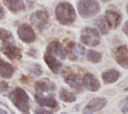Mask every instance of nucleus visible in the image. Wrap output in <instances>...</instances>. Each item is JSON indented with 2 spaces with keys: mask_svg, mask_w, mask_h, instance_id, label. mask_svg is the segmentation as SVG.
Returning <instances> with one entry per match:
<instances>
[{
  "mask_svg": "<svg viewBox=\"0 0 128 114\" xmlns=\"http://www.w3.org/2000/svg\"><path fill=\"white\" fill-rule=\"evenodd\" d=\"M55 15L59 23L63 25H70L76 18V13L72 5L68 2H60L55 9Z\"/></svg>",
  "mask_w": 128,
  "mask_h": 114,
  "instance_id": "1",
  "label": "nucleus"
},
{
  "mask_svg": "<svg viewBox=\"0 0 128 114\" xmlns=\"http://www.w3.org/2000/svg\"><path fill=\"white\" fill-rule=\"evenodd\" d=\"M10 99L21 112L26 113L29 111V97L22 88H16L10 94Z\"/></svg>",
  "mask_w": 128,
  "mask_h": 114,
  "instance_id": "2",
  "label": "nucleus"
},
{
  "mask_svg": "<svg viewBox=\"0 0 128 114\" xmlns=\"http://www.w3.org/2000/svg\"><path fill=\"white\" fill-rule=\"evenodd\" d=\"M78 11L82 17L90 18L100 11V6L96 0H81L78 3Z\"/></svg>",
  "mask_w": 128,
  "mask_h": 114,
  "instance_id": "3",
  "label": "nucleus"
},
{
  "mask_svg": "<svg viewBox=\"0 0 128 114\" xmlns=\"http://www.w3.org/2000/svg\"><path fill=\"white\" fill-rule=\"evenodd\" d=\"M80 40L83 44L88 46H97L100 42V35L96 29L84 28L80 34Z\"/></svg>",
  "mask_w": 128,
  "mask_h": 114,
  "instance_id": "4",
  "label": "nucleus"
},
{
  "mask_svg": "<svg viewBox=\"0 0 128 114\" xmlns=\"http://www.w3.org/2000/svg\"><path fill=\"white\" fill-rule=\"evenodd\" d=\"M66 54L72 61H78L84 55V47L76 42H70L66 47Z\"/></svg>",
  "mask_w": 128,
  "mask_h": 114,
  "instance_id": "5",
  "label": "nucleus"
},
{
  "mask_svg": "<svg viewBox=\"0 0 128 114\" xmlns=\"http://www.w3.org/2000/svg\"><path fill=\"white\" fill-rule=\"evenodd\" d=\"M48 19L49 16L45 11H36L30 17L32 24L38 30H43L48 25Z\"/></svg>",
  "mask_w": 128,
  "mask_h": 114,
  "instance_id": "6",
  "label": "nucleus"
},
{
  "mask_svg": "<svg viewBox=\"0 0 128 114\" xmlns=\"http://www.w3.org/2000/svg\"><path fill=\"white\" fill-rule=\"evenodd\" d=\"M114 57L117 63L124 69H128V47L121 45L114 50Z\"/></svg>",
  "mask_w": 128,
  "mask_h": 114,
  "instance_id": "7",
  "label": "nucleus"
},
{
  "mask_svg": "<svg viewBox=\"0 0 128 114\" xmlns=\"http://www.w3.org/2000/svg\"><path fill=\"white\" fill-rule=\"evenodd\" d=\"M63 77H64V80L65 82L70 86L72 87L74 90L76 91H81L82 90V83L81 81L79 80L78 76L71 70H65V72L63 73Z\"/></svg>",
  "mask_w": 128,
  "mask_h": 114,
  "instance_id": "8",
  "label": "nucleus"
},
{
  "mask_svg": "<svg viewBox=\"0 0 128 114\" xmlns=\"http://www.w3.org/2000/svg\"><path fill=\"white\" fill-rule=\"evenodd\" d=\"M107 101L105 98L102 97H96L94 99H92L84 108L83 113H94L97 111H100L101 109H103L106 105Z\"/></svg>",
  "mask_w": 128,
  "mask_h": 114,
  "instance_id": "9",
  "label": "nucleus"
},
{
  "mask_svg": "<svg viewBox=\"0 0 128 114\" xmlns=\"http://www.w3.org/2000/svg\"><path fill=\"white\" fill-rule=\"evenodd\" d=\"M18 36L22 41L26 43H31L35 40V33L28 24H22L19 26Z\"/></svg>",
  "mask_w": 128,
  "mask_h": 114,
  "instance_id": "10",
  "label": "nucleus"
},
{
  "mask_svg": "<svg viewBox=\"0 0 128 114\" xmlns=\"http://www.w3.org/2000/svg\"><path fill=\"white\" fill-rule=\"evenodd\" d=\"M47 53L53 56H57L60 59H65L66 57V49L58 41H52L47 46Z\"/></svg>",
  "mask_w": 128,
  "mask_h": 114,
  "instance_id": "11",
  "label": "nucleus"
},
{
  "mask_svg": "<svg viewBox=\"0 0 128 114\" xmlns=\"http://www.w3.org/2000/svg\"><path fill=\"white\" fill-rule=\"evenodd\" d=\"M82 84L83 86L89 90V91H92V92H96L97 90H99L100 88V83L98 82V80L95 78V76L91 73H86L84 76H83V79H82Z\"/></svg>",
  "mask_w": 128,
  "mask_h": 114,
  "instance_id": "12",
  "label": "nucleus"
},
{
  "mask_svg": "<svg viewBox=\"0 0 128 114\" xmlns=\"http://www.w3.org/2000/svg\"><path fill=\"white\" fill-rule=\"evenodd\" d=\"M44 60H45L46 64L48 65V67L50 68V70L53 73L58 74L61 71V69H62V63L60 61H58L55 56H53V55H51L49 53H46L44 55Z\"/></svg>",
  "mask_w": 128,
  "mask_h": 114,
  "instance_id": "13",
  "label": "nucleus"
},
{
  "mask_svg": "<svg viewBox=\"0 0 128 114\" xmlns=\"http://www.w3.org/2000/svg\"><path fill=\"white\" fill-rule=\"evenodd\" d=\"M2 51L10 60H13V59L20 57V49L10 42L6 41V43L2 47Z\"/></svg>",
  "mask_w": 128,
  "mask_h": 114,
  "instance_id": "14",
  "label": "nucleus"
},
{
  "mask_svg": "<svg viewBox=\"0 0 128 114\" xmlns=\"http://www.w3.org/2000/svg\"><path fill=\"white\" fill-rule=\"evenodd\" d=\"M105 18L109 24V27L112 29H115L118 27V25L120 24L121 21V15L116 12V11H112V10H107L106 14H105Z\"/></svg>",
  "mask_w": 128,
  "mask_h": 114,
  "instance_id": "15",
  "label": "nucleus"
},
{
  "mask_svg": "<svg viewBox=\"0 0 128 114\" xmlns=\"http://www.w3.org/2000/svg\"><path fill=\"white\" fill-rule=\"evenodd\" d=\"M35 99H36L37 103L40 104L41 106H45V107H49V108H55V107H57V102L52 97L43 96L41 93H38L37 92V94H35Z\"/></svg>",
  "mask_w": 128,
  "mask_h": 114,
  "instance_id": "16",
  "label": "nucleus"
},
{
  "mask_svg": "<svg viewBox=\"0 0 128 114\" xmlns=\"http://www.w3.org/2000/svg\"><path fill=\"white\" fill-rule=\"evenodd\" d=\"M35 88H36V91L38 93H43V92L54 90L55 89V85L51 81H49L47 79H43V80H40V81L36 82Z\"/></svg>",
  "mask_w": 128,
  "mask_h": 114,
  "instance_id": "17",
  "label": "nucleus"
},
{
  "mask_svg": "<svg viewBox=\"0 0 128 114\" xmlns=\"http://www.w3.org/2000/svg\"><path fill=\"white\" fill-rule=\"evenodd\" d=\"M3 2H4V5L14 13H17L24 9L23 0H3Z\"/></svg>",
  "mask_w": 128,
  "mask_h": 114,
  "instance_id": "18",
  "label": "nucleus"
},
{
  "mask_svg": "<svg viewBox=\"0 0 128 114\" xmlns=\"http://www.w3.org/2000/svg\"><path fill=\"white\" fill-rule=\"evenodd\" d=\"M118 78H119V72L115 69H110L102 73V79L106 84L114 83L118 80Z\"/></svg>",
  "mask_w": 128,
  "mask_h": 114,
  "instance_id": "19",
  "label": "nucleus"
},
{
  "mask_svg": "<svg viewBox=\"0 0 128 114\" xmlns=\"http://www.w3.org/2000/svg\"><path fill=\"white\" fill-rule=\"evenodd\" d=\"M14 73V68L11 64L0 60V75L4 78H10Z\"/></svg>",
  "mask_w": 128,
  "mask_h": 114,
  "instance_id": "20",
  "label": "nucleus"
},
{
  "mask_svg": "<svg viewBox=\"0 0 128 114\" xmlns=\"http://www.w3.org/2000/svg\"><path fill=\"white\" fill-rule=\"evenodd\" d=\"M96 25H97L98 29L101 31L102 34H108L110 27H109V24H108V22H107V20H106V18L104 16H100L97 19Z\"/></svg>",
  "mask_w": 128,
  "mask_h": 114,
  "instance_id": "21",
  "label": "nucleus"
},
{
  "mask_svg": "<svg viewBox=\"0 0 128 114\" xmlns=\"http://www.w3.org/2000/svg\"><path fill=\"white\" fill-rule=\"evenodd\" d=\"M59 97L62 101L67 102V103H71V102H74L76 100V97L72 92H69V91H67L66 89H63V88L60 90Z\"/></svg>",
  "mask_w": 128,
  "mask_h": 114,
  "instance_id": "22",
  "label": "nucleus"
},
{
  "mask_svg": "<svg viewBox=\"0 0 128 114\" xmlns=\"http://www.w3.org/2000/svg\"><path fill=\"white\" fill-rule=\"evenodd\" d=\"M101 58H102L101 53L96 52V51H93V50H88V52H87V59L90 62H92V63L100 62Z\"/></svg>",
  "mask_w": 128,
  "mask_h": 114,
  "instance_id": "23",
  "label": "nucleus"
},
{
  "mask_svg": "<svg viewBox=\"0 0 128 114\" xmlns=\"http://www.w3.org/2000/svg\"><path fill=\"white\" fill-rule=\"evenodd\" d=\"M11 38H12V34L9 31H6V30L0 28V39L4 40L6 42V41H9Z\"/></svg>",
  "mask_w": 128,
  "mask_h": 114,
  "instance_id": "24",
  "label": "nucleus"
},
{
  "mask_svg": "<svg viewBox=\"0 0 128 114\" xmlns=\"http://www.w3.org/2000/svg\"><path fill=\"white\" fill-rule=\"evenodd\" d=\"M122 29H123V32H124V33L126 34V36L128 37V21L125 22V24L123 25V28H122Z\"/></svg>",
  "mask_w": 128,
  "mask_h": 114,
  "instance_id": "25",
  "label": "nucleus"
},
{
  "mask_svg": "<svg viewBox=\"0 0 128 114\" xmlns=\"http://www.w3.org/2000/svg\"><path fill=\"white\" fill-rule=\"evenodd\" d=\"M122 112L123 113H126V112H128V103H126L123 107H122Z\"/></svg>",
  "mask_w": 128,
  "mask_h": 114,
  "instance_id": "26",
  "label": "nucleus"
},
{
  "mask_svg": "<svg viewBox=\"0 0 128 114\" xmlns=\"http://www.w3.org/2000/svg\"><path fill=\"white\" fill-rule=\"evenodd\" d=\"M4 17V10L2 8V6L0 5V19H2Z\"/></svg>",
  "mask_w": 128,
  "mask_h": 114,
  "instance_id": "27",
  "label": "nucleus"
},
{
  "mask_svg": "<svg viewBox=\"0 0 128 114\" xmlns=\"http://www.w3.org/2000/svg\"><path fill=\"white\" fill-rule=\"evenodd\" d=\"M100 1H102V2H108V1H110V0H100Z\"/></svg>",
  "mask_w": 128,
  "mask_h": 114,
  "instance_id": "28",
  "label": "nucleus"
},
{
  "mask_svg": "<svg viewBox=\"0 0 128 114\" xmlns=\"http://www.w3.org/2000/svg\"><path fill=\"white\" fill-rule=\"evenodd\" d=\"M125 90H126V91H128V86H127V87L125 88Z\"/></svg>",
  "mask_w": 128,
  "mask_h": 114,
  "instance_id": "29",
  "label": "nucleus"
},
{
  "mask_svg": "<svg viewBox=\"0 0 128 114\" xmlns=\"http://www.w3.org/2000/svg\"><path fill=\"white\" fill-rule=\"evenodd\" d=\"M127 12H128V4H127Z\"/></svg>",
  "mask_w": 128,
  "mask_h": 114,
  "instance_id": "30",
  "label": "nucleus"
}]
</instances>
